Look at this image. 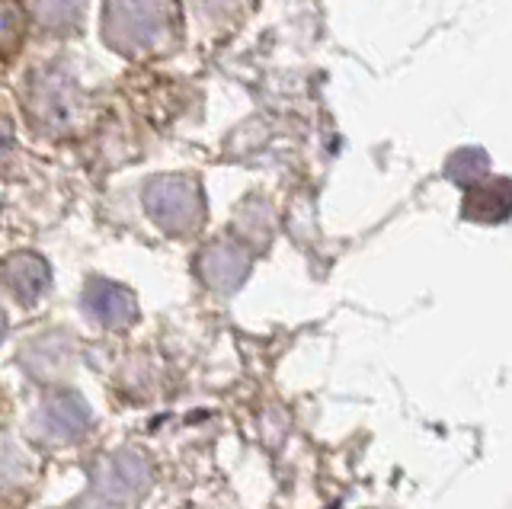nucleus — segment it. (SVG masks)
I'll return each instance as SVG.
<instances>
[{
  "instance_id": "nucleus-8",
  "label": "nucleus",
  "mask_w": 512,
  "mask_h": 509,
  "mask_svg": "<svg viewBox=\"0 0 512 509\" xmlns=\"http://www.w3.org/2000/svg\"><path fill=\"white\" fill-rule=\"evenodd\" d=\"M0 337H4V314H0Z\"/></svg>"
},
{
  "instance_id": "nucleus-1",
  "label": "nucleus",
  "mask_w": 512,
  "mask_h": 509,
  "mask_svg": "<svg viewBox=\"0 0 512 509\" xmlns=\"http://www.w3.org/2000/svg\"><path fill=\"white\" fill-rule=\"evenodd\" d=\"M151 484V465L148 458L135 449L112 452L96 468V490L112 506H132L144 497Z\"/></svg>"
},
{
  "instance_id": "nucleus-4",
  "label": "nucleus",
  "mask_w": 512,
  "mask_h": 509,
  "mask_svg": "<svg viewBox=\"0 0 512 509\" xmlns=\"http://www.w3.org/2000/svg\"><path fill=\"white\" fill-rule=\"evenodd\" d=\"M7 279L23 298H32V295H39L45 285V266L39 260H16V263H10Z\"/></svg>"
},
{
  "instance_id": "nucleus-3",
  "label": "nucleus",
  "mask_w": 512,
  "mask_h": 509,
  "mask_svg": "<svg viewBox=\"0 0 512 509\" xmlns=\"http://www.w3.org/2000/svg\"><path fill=\"white\" fill-rule=\"evenodd\" d=\"M87 308L100 317L103 324L122 327V324H128V317H132V298L119 289H112V285H103V289L87 295Z\"/></svg>"
},
{
  "instance_id": "nucleus-6",
  "label": "nucleus",
  "mask_w": 512,
  "mask_h": 509,
  "mask_svg": "<svg viewBox=\"0 0 512 509\" xmlns=\"http://www.w3.org/2000/svg\"><path fill=\"white\" fill-rule=\"evenodd\" d=\"M240 260H234V257H221V260H215L212 263V273H208V279H212L218 289H231V285L240 279Z\"/></svg>"
},
{
  "instance_id": "nucleus-7",
  "label": "nucleus",
  "mask_w": 512,
  "mask_h": 509,
  "mask_svg": "<svg viewBox=\"0 0 512 509\" xmlns=\"http://www.w3.org/2000/svg\"><path fill=\"white\" fill-rule=\"evenodd\" d=\"M68 509H109V506L93 503V500H84V503H74V506H68Z\"/></svg>"
},
{
  "instance_id": "nucleus-2",
  "label": "nucleus",
  "mask_w": 512,
  "mask_h": 509,
  "mask_svg": "<svg viewBox=\"0 0 512 509\" xmlns=\"http://www.w3.org/2000/svg\"><path fill=\"white\" fill-rule=\"evenodd\" d=\"M42 426L48 436L55 439H77L87 433L90 426V407L84 404V397L71 391H58L42 404Z\"/></svg>"
},
{
  "instance_id": "nucleus-5",
  "label": "nucleus",
  "mask_w": 512,
  "mask_h": 509,
  "mask_svg": "<svg viewBox=\"0 0 512 509\" xmlns=\"http://www.w3.org/2000/svg\"><path fill=\"white\" fill-rule=\"evenodd\" d=\"M26 458L20 455L16 445H10L7 439H0V487H13L26 477Z\"/></svg>"
}]
</instances>
